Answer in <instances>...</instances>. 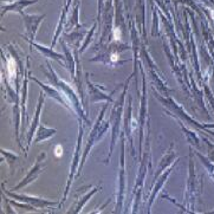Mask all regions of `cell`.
Returning <instances> with one entry per match:
<instances>
[{
	"mask_svg": "<svg viewBox=\"0 0 214 214\" xmlns=\"http://www.w3.org/2000/svg\"><path fill=\"white\" fill-rule=\"evenodd\" d=\"M43 102H44V96H43V92L39 96V101H38V107H37V110H36L35 117H33V122L27 132V149L30 148V145L32 143V138H33V134H35V130L38 125V122H39V117H40V110H42V105Z\"/></svg>",
	"mask_w": 214,
	"mask_h": 214,
	"instance_id": "4",
	"label": "cell"
},
{
	"mask_svg": "<svg viewBox=\"0 0 214 214\" xmlns=\"http://www.w3.org/2000/svg\"><path fill=\"white\" fill-rule=\"evenodd\" d=\"M26 92H27V79L24 81L23 84V98H21V115L23 116H26Z\"/></svg>",
	"mask_w": 214,
	"mask_h": 214,
	"instance_id": "6",
	"label": "cell"
},
{
	"mask_svg": "<svg viewBox=\"0 0 214 214\" xmlns=\"http://www.w3.org/2000/svg\"><path fill=\"white\" fill-rule=\"evenodd\" d=\"M55 134H56V129H48V128L44 127V125H40L38 131H37V137L35 138V143H39L40 141L51 137Z\"/></svg>",
	"mask_w": 214,
	"mask_h": 214,
	"instance_id": "5",
	"label": "cell"
},
{
	"mask_svg": "<svg viewBox=\"0 0 214 214\" xmlns=\"http://www.w3.org/2000/svg\"><path fill=\"white\" fill-rule=\"evenodd\" d=\"M45 157H46V154H45V153H42V154L38 156V159H37V161H36L35 166L31 168L30 173L26 175V178H24V180L21 181L18 186L14 187L13 191H18V189L21 188V187L26 186V185H28V183L33 182V181L39 176V174H40L42 170L44 169V165H43V162H44V159H45Z\"/></svg>",
	"mask_w": 214,
	"mask_h": 214,
	"instance_id": "1",
	"label": "cell"
},
{
	"mask_svg": "<svg viewBox=\"0 0 214 214\" xmlns=\"http://www.w3.org/2000/svg\"><path fill=\"white\" fill-rule=\"evenodd\" d=\"M5 193H7L8 195L13 196L14 199L23 202H27V204H32L35 205L36 207H48V206H55L57 202L55 201H48V200H43L40 198H36V196H27V195H19V194H13V193H8L6 191H4Z\"/></svg>",
	"mask_w": 214,
	"mask_h": 214,
	"instance_id": "2",
	"label": "cell"
},
{
	"mask_svg": "<svg viewBox=\"0 0 214 214\" xmlns=\"http://www.w3.org/2000/svg\"><path fill=\"white\" fill-rule=\"evenodd\" d=\"M30 79H31V81H33V82H36L38 85H40V86H42V89L44 90V92H46V95H48V96L55 98L56 101H58L61 104H63L65 108L70 109V107H69V104H68V102H66V99H64V98H63V94H61L59 91L55 90L53 88H50V86H48V85L43 84L40 81H38V79H37V78H35V77H30Z\"/></svg>",
	"mask_w": 214,
	"mask_h": 214,
	"instance_id": "3",
	"label": "cell"
},
{
	"mask_svg": "<svg viewBox=\"0 0 214 214\" xmlns=\"http://www.w3.org/2000/svg\"><path fill=\"white\" fill-rule=\"evenodd\" d=\"M114 38H115L116 40H120V38H121L120 28H115V30H114Z\"/></svg>",
	"mask_w": 214,
	"mask_h": 214,
	"instance_id": "8",
	"label": "cell"
},
{
	"mask_svg": "<svg viewBox=\"0 0 214 214\" xmlns=\"http://www.w3.org/2000/svg\"><path fill=\"white\" fill-rule=\"evenodd\" d=\"M1 154H2L4 156H6L7 162H8V165H10L11 167H12V165H13V162H15V161L18 160V156H17V155L12 154L11 152H7V150H5V149H1Z\"/></svg>",
	"mask_w": 214,
	"mask_h": 214,
	"instance_id": "7",
	"label": "cell"
}]
</instances>
